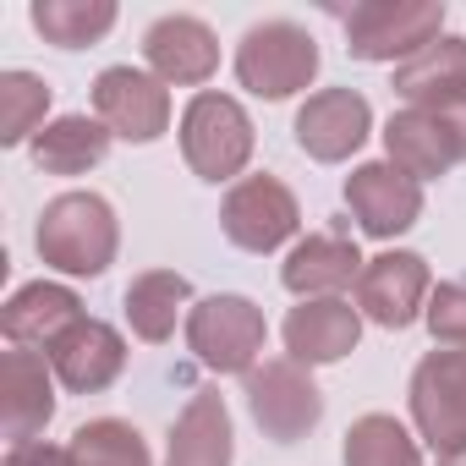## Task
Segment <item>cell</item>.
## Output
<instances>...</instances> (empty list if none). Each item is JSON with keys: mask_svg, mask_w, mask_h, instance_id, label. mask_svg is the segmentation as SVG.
<instances>
[{"mask_svg": "<svg viewBox=\"0 0 466 466\" xmlns=\"http://www.w3.org/2000/svg\"><path fill=\"white\" fill-rule=\"evenodd\" d=\"M39 258L61 275H105L116 264V248H121V230H116V208L99 198V192H61L45 203L39 214Z\"/></svg>", "mask_w": 466, "mask_h": 466, "instance_id": "1", "label": "cell"}, {"mask_svg": "<svg viewBox=\"0 0 466 466\" xmlns=\"http://www.w3.org/2000/svg\"><path fill=\"white\" fill-rule=\"evenodd\" d=\"M237 77L258 99H291L297 88H308L319 77V45L297 23H280V17L258 23L237 45Z\"/></svg>", "mask_w": 466, "mask_h": 466, "instance_id": "2", "label": "cell"}, {"mask_svg": "<svg viewBox=\"0 0 466 466\" xmlns=\"http://www.w3.org/2000/svg\"><path fill=\"white\" fill-rule=\"evenodd\" d=\"M444 28L439 0H362L346 12V50L357 61H411Z\"/></svg>", "mask_w": 466, "mask_h": 466, "instance_id": "3", "label": "cell"}, {"mask_svg": "<svg viewBox=\"0 0 466 466\" xmlns=\"http://www.w3.org/2000/svg\"><path fill=\"white\" fill-rule=\"evenodd\" d=\"M181 154L203 181H230L253 159V121L230 94H198L181 116Z\"/></svg>", "mask_w": 466, "mask_h": 466, "instance_id": "4", "label": "cell"}, {"mask_svg": "<svg viewBox=\"0 0 466 466\" xmlns=\"http://www.w3.org/2000/svg\"><path fill=\"white\" fill-rule=\"evenodd\" d=\"M264 335V308L248 297H203L187 313V346L214 373H253Z\"/></svg>", "mask_w": 466, "mask_h": 466, "instance_id": "5", "label": "cell"}, {"mask_svg": "<svg viewBox=\"0 0 466 466\" xmlns=\"http://www.w3.org/2000/svg\"><path fill=\"white\" fill-rule=\"evenodd\" d=\"M248 406H253V422L275 444H297L324 417V395L297 357H269L264 368H253L248 373Z\"/></svg>", "mask_w": 466, "mask_h": 466, "instance_id": "6", "label": "cell"}, {"mask_svg": "<svg viewBox=\"0 0 466 466\" xmlns=\"http://www.w3.org/2000/svg\"><path fill=\"white\" fill-rule=\"evenodd\" d=\"M219 225L225 237L237 242L242 253H275L280 242L297 237L302 225V208L291 198V187L280 176H242L237 187L225 192V208H219Z\"/></svg>", "mask_w": 466, "mask_h": 466, "instance_id": "7", "label": "cell"}, {"mask_svg": "<svg viewBox=\"0 0 466 466\" xmlns=\"http://www.w3.org/2000/svg\"><path fill=\"white\" fill-rule=\"evenodd\" d=\"M411 417L433 455L466 444V346L428 351L411 373Z\"/></svg>", "mask_w": 466, "mask_h": 466, "instance_id": "8", "label": "cell"}, {"mask_svg": "<svg viewBox=\"0 0 466 466\" xmlns=\"http://www.w3.org/2000/svg\"><path fill=\"white\" fill-rule=\"evenodd\" d=\"M94 116L127 143H154L170 127V94L159 77H148L137 66H110L94 83Z\"/></svg>", "mask_w": 466, "mask_h": 466, "instance_id": "9", "label": "cell"}, {"mask_svg": "<svg viewBox=\"0 0 466 466\" xmlns=\"http://www.w3.org/2000/svg\"><path fill=\"white\" fill-rule=\"evenodd\" d=\"M428 264L417 253H379L357 275V313H368L384 329H406L428 308Z\"/></svg>", "mask_w": 466, "mask_h": 466, "instance_id": "10", "label": "cell"}, {"mask_svg": "<svg viewBox=\"0 0 466 466\" xmlns=\"http://www.w3.org/2000/svg\"><path fill=\"white\" fill-rule=\"evenodd\" d=\"M346 203L362 219L368 237L390 242V237H400V230L417 225V214H422V181H411L395 165H357L346 176Z\"/></svg>", "mask_w": 466, "mask_h": 466, "instance_id": "11", "label": "cell"}, {"mask_svg": "<svg viewBox=\"0 0 466 466\" xmlns=\"http://www.w3.org/2000/svg\"><path fill=\"white\" fill-rule=\"evenodd\" d=\"M368 127H373V110L351 88H324L297 110V143H302V154H313L324 165L357 154L368 143Z\"/></svg>", "mask_w": 466, "mask_h": 466, "instance_id": "12", "label": "cell"}, {"mask_svg": "<svg viewBox=\"0 0 466 466\" xmlns=\"http://www.w3.org/2000/svg\"><path fill=\"white\" fill-rule=\"evenodd\" d=\"M50 368H56V379H61L72 395H99V390H110V384L121 379V368H127V340H121L110 324H99V319H77V324L50 346Z\"/></svg>", "mask_w": 466, "mask_h": 466, "instance_id": "13", "label": "cell"}, {"mask_svg": "<svg viewBox=\"0 0 466 466\" xmlns=\"http://www.w3.org/2000/svg\"><path fill=\"white\" fill-rule=\"evenodd\" d=\"M50 373L56 368H45V357L23 351V346H12L6 357H0V422H6L12 444H34V433L56 417Z\"/></svg>", "mask_w": 466, "mask_h": 466, "instance_id": "14", "label": "cell"}, {"mask_svg": "<svg viewBox=\"0 0 466 466\" xmlns=\"http://www.w3.org/2000/svg\"><path fill=\"white\" fill-rule=\"evenodd\" d=\"M357 340H362V313L340 297H313V302L291 308V319H286V351L302 368L340 362L346 351H357Z\"/></svg>", "mask_w": 466, "mask_h": 466, "instance_id": "15", "label": "cell"}, {"mask_svg": "<svg viewBox=\"0 0 466 466\" xmlns=\"http://www.w3.org/2000/svg\"><path fill=\"white\" fill-rule=\"evenodd\" d=\"M357 275H362V258H357V242L346 237V225H329V230H319V237L297 242L291 258H286V269H280L286 291H297L302 302L335 297V291H346Z\"/></svg>", "mask_w": 466, "mask_h": 466, "instance_id": "16", "label": "cell"}, {"mask_svg": "<svg viewBox=\"0 0 466 466\" xmlns=\"http://www.w3.org/2000/svg\"><path fill=\"white\" fill-rule=\"evenodd\" d=\"M143 56H148L159 83H181V88L208 83L219 66V45L198 17H159L143 39Z\"/></svg>", "mask_w": 466, "mask_h": 466, "instance_id": "17", "label": "cell"}, {"mask_svg": "<svg viewBox=\"0 0 466 466\" xmlns=\"http://www.w3.org/2000/svg\"><path fill=\"white\" fill-rule=\"evenodd\" d=\"M395 94L411 110H444L450 99H461L466 94V39L461 34H439L411 61H400L395 66Z\"/></svg>", "mask_w": 466, "mask_h": 466, "instance_id": "18", "label": "cell"}, {"mask_svg": "<svg viewBox=\"0 0 466 466\" xmlns=\"http://www.w3.org/2000/svg\"><path fill=\"white\" fill-rule=\"evenodd\" d=\"M77 319H83L77 291L50 286V280H34V286H23V291L6 302V313H0V329H6V340L23 346V351H34V346L50 351Z\"/></svg>", "mask_w": 466, "mask_h": 466, "instance_id": "19", "label": "cell"}, {"mask_svg": "<svg viewBox=\"0 0 466 466\" xmlns=\"http://www.w3.org/2000/svg\"><path fill=\"white\" fill-rule=\"evenodd\" d=\"M384 148H390V165L406 170L411 181H433V176H444L461 159V148H455L450 127L439 121V110H400V116H390Z\"/></svg>", "mask_w": 466, "mask_h": 466, "instance_id": "20", "label": "cell"}, {"mask_svg": "<svg viewBox=\"0 0 466 466\" xmlns=\"http://www.w3.org/2000/svg\"><path fill=\"white\" fill-rule=\"evenodd\" d=\"M165 466H230V411L214 390H198L176 417Z\"/></svg>", "mask_w": 466, "mask_h": 466, "instance_id": "21", "label": "cell"}, {"mask_svg": "<svg viewBox=\"0 0 466 466\" xmlns=\"http://www.w3.org/2000/svg\"><path fill=\"white\" fill-rule=\"evenodd\" d=\"M110 127L99 116H61L34 137V165L45 176H83L110 154Z\"/></svg>", "mask_w": 466, "mask_h": 466, "instance_id": "22", "label": "cell"}, {"mask_svg": "<svg viewBox=\"0 0 466 466\" xmlns=\"http://www.w3.org/2000/svg\"><path fill=\"white\" fill-rule=\"evenodd\" d=\"M192 302V286H187V275H176V269H148V275H137L132 286H127V319H132V335H143V340H170L176 335V319H181V308Z\"/></svg>", "mask_w": 466, "mask_h": 466, "instance_id": "23", "label": "cell"}, {"mask_svg": "<svg viewBox=\"0 0 466 466\" xmlns=\"http://www.w3.org/2000/svg\"><path fill=\"white\" fill-rule=\"evenodd\" d=\"M28 17L61 50H83V45H94V39H105L116 28V6H110V0H34Z\"/></svg>", "mask_w": 466, "mask_h": 466, "instance_id": "24", "label": "cell"}, {"mask_svg": "<svg viewBox=\"0 0 466 466\" xmlns=\"http://www.w3.org/2000/svg\"><path fill=\"white\" fill-rule=\"evenodd\" d=\"M66 461L72 466H154L148 461V444L132 422L121 417H99V422H83L66 444Z\"/></svg>", "mask_w": 466, "mask_h": 466, "instance_id": "25", "label": "cell"}, {"mask_svg": "<svg viewBox=\"0 0 466 466\" xmlns=\"http://www.w3.org/2000/svg\"><path fill=\"white\" fill-rule=\"evenodd\" d=\"M346 466H422V450L395 417L368 411L346 433Z\"/></svg>", "mask_w": 466, "mask_h": 466, "instance_id": "26", "label": "cell"}, {"mask_svg": "<svg viewBox=\"0 0 466 466\" xmlns=\"http://www.w3.org/2000/svg\"><path fill=\"white\" fill-rule=\"evenodd\" d=\"M50 83L34 72H0V143H23L45 132Z\"/></svg>", "mask_w": 466, "mask_h": 466, "instance_id": "27", "label": "cell"}, {"mask_svg": "<svg viewBox=\"0 0 466 466\" xmlns=\"http://www.w3.org/2000/svg\"><path fill=\"white\" fill-rule=\"evenodd\" d=\"M433 340L444 346H466V280H444L428 291V308H422Z\"/></svg>", "mask_w": 466, "mask_h": 466, "instance_id": "28", "label": "cell"}, {"mask_svg": "<svg viewBox=\"0 0 466 466\" xmlns=\"http://www.w3.org/2000/svg\"><path fill=\"white\" fill-rule=\"evenodd\" d=\"M6 466H72L66 461V450H56V444H12V455H6Z\"/></svg>", "mask_w": 466, "mask_h": 466, "instance_id": "29", "label": "cell"}, {"mask_svg": "<svg viewBox=\"0 0 466 466\" xmlns=\"http://www.w3.org/2000/svg\"><path fill=\"white\" fill-rule=\"evenodd\" d=\"M439 121L450 127V137H455V148H461V159H466V94H461V99H450V105L439 110Z\"/></svg>", "mask_w": 466, "mask_h": 466, "instance_id": "30", "label": "cell"}, {"mask_svg": "<svg viewBox=\"0 0 466 466\" xmlns=\"http://www.w3.org/2000/svg\"><path fill=\"white\" fill-rule=\"evenodd\" d=\"M439 466H466V444H461V450H444V455H439Z\"/></svg>", "mask_w": 466, "mask_h": 466, "instance_id": "31", "label": "cell"}]
</instances>
